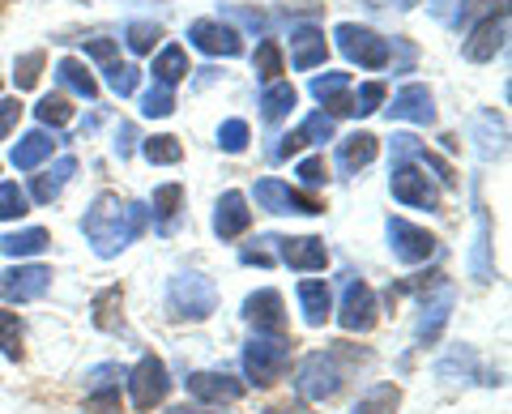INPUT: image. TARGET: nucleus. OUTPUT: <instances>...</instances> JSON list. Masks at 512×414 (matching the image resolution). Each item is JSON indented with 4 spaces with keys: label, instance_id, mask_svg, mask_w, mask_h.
<instances>
[{
    "label": "nucleus",
    "instance_id": "f257e3e1",
    "mask_svg": "<svg viewBox=\"0 0 512 414\" xmlns=\"http://www.w3.org/2000/svg\"><path fill=\"white\" fill-rule=\"evenodd\" d=\"M150 227V210L137 201H120L116 193H99L94 197V205L86 210L82 218V231L86 240L94 244V252H99L103 261H111L116 252H124L128 244L137 240V235H146Z\"/></svg>",
    "mask_w": 512,
    "mask_h": 414
},
{
    "label": "nucleus",
    "instance_id": "f03ea898",
    "mask_svg": "<svg viewBox=\"0 0 512 414\" xmlns=\"http://www.w3.org/2000/svg\"><path fill=\"white\" fill-rule=\"evenodd\" d=\"M291 346L295 342L274 338V333H256V338L244 346V376H248V385H256V389L278 385V380L286 376V368H291Z\"/></svg>",
    "mask_w": 512,
    "mask_h": 414
},
{
    "label": "nucleus",
    "instance_id": "7ed1b4c3",
    "mask_svg": "<svg viewBox=\"0 0 512 414\" xmlns=\"http://www.w3.org/2000/svg\"><path fill=\"white\" fill-rule=\"evenodd\" d=\"M167 312L175 321H205L218 312V291L205 274H175L167 286Z\"/></svg>",
    "mask_w": 512,
    "mask_h": 414
},
{
    "label": "nucleus",
    "instance_id": "20e7f679",
    "mask_svg": "<svg viewBox=\"0 0 512 414\" xmlns=\"http://www.w3.org/2000/svg\"><path fill=\"white\" fill-rule=\"evenodd\" d=\"M346 385V372H342V363L325 355V350H316V355H308L299 363V372H295V393H299V402H333V397L342 393Z\"/></svg>",
    "mask_w": 512,
    "mask_h": 414
},
{
    "label": "nucleus",
    "instance_id": "39448f33",
    "mask_svg": "<svg viewBox=\"0 0 512 414\" xmlns=\"http://www.w3.org/2000/svg\"><path fill=\"white\" fill-rule=\"evenodd\" d=\"M333 39H338L342 47V56L350 60V65H359V69H384L389 65V39H380L376 30H367V26H355V22H342L338 30H333Z\"/></svg>",
    "mask_w": 512,
    "mask_h": 414
},
{
    "label": "nucleus",
    "instance_id": "423d86ee",
    "mask_svg": "<svg viewBox=\"0 0 512 414\" xmlns=\"http://www.w3.org/2000/svg\"><path fill=\"white\" fill-rule=\"evenodd\" d=\"M252 197H256V205H261L265 214H325V201L320 197L282 184V180H261Z\"/></svg>",
    "mask_w": 512,
    "mask_h": 414
},
{
    "label": "nucleus",
    "instance_id": "0eeeda50",
    "mask_svg": "<svg viewBox=\"0 0 512 414\" xmlns=\"http://www.w3.org/2000/svg\"><path fill=\"white\" fill-rule=\"evenodd\" d=\"M171 380H167V363L158 355H141L137 368L128 372V397H133L137 410H154L167 397Z\"/></svg>",
    "mask_w": 512,
    "mask_h": 414
},
{
    "label": "nucleus",
    "instance_id": "6e6552de",
    "mask_svg": "<svg viewBox=\"0 0 512 414\" xmlns=\"http://www.w3.org/2000/svg\"><path fill=\"white\" fill-rule=\"evenodd\" d=\"M188 43L205 56H239L244 52V35L235 26H227L222 18H197L188 26Z\"/></svg>",
    "mask_w": 512,
    "mask_h": 414
},
{
    "label": "nucleus",
    "instance_id": "1a4fd4ad",
    "mask_svg": "<svg viewBox=\"0 0 512 414\" xmlns=\"http://www.w3.org/2000/svg\"><path fill=\"white\" fill-rule=\"evenodd\" d=\"M384 231H389V248L402 265H419L436 252V235H431L427 227H414V222H406V218H389Z\"/></svg>",
    "mask_w": 512,
    "mask_h": 414
},
{
    "label": "nucleus",
    "instance_id": "9d476101",
    "mask_svg": "<svg viewBox=\"0 0 512 414\" xmlns=\"http://www.w3.org/2000/svg\"><path fill=\"white\" fill-rule=\"evenodd\" d=\"M47 286H52V269L47 265H13L0 274V299H9V304H30V299H39Z\"/></svg>",
    "mask_w": 512,
    "mask_h": 414
},
{
    "label": "nucleus",
    "instance_id": "9b49d317",
    "mask_svg": "<svg viewBox=\"0 0 512 414\" xmlns=\"http://www.w3.org/2000/svg\"><path fill=\"white\" fill-rule=\"evenodd\" d=\"M389 188H393V197L402 205H414V210H440V188L431 184L419 167H410V163H402L393 171Z\"/></svg>",
    "mask_w": 512,
    "mask_h": 414
},
{
    "label": "nucleus",
    "instance_id": "f8f14e48",
    "mask_svg": "<svg viewBox=\"0 0 512 414\" xmlns=\"http://www.w3.org/2000/svg\"><path fill=\"white\" fill-rule=\"evenodd\" d=\"M244 321L256 333H274V338H282V333H286V304H282V295L274 291V286H265V291H252L244 299Z\"/></svg>",
    "mask_w": 512,
    "mask_h": 414
},
{
    "label": "nucleus",
    "instance_id": "ddd939ff",
    "mask_svg": "<svg viewBox=\"0 0 512 414\" xmlns=\"http://www.w3.org/2000/svg\"><path fill=\"white\" fill-rule=\"evenodd\" d=\"M376 291L367 282H350L346 295H342V308H338V325L346 333H367L376 325Z\"/></svg>",
    "mask_w": 512,
    "mask_h": 414
},
{
    "label": "nucleus",
    "instance_id": "4468645a",
    "mask_svg": "<svg viewBox=\"0 0 512 414\" xmlns=\"http://www.w3.org/2000/svg\"><path fill=\"white\" fill-rule=\"evenodd\" d=\"M184 385H188V393L197 397V402H205V406H231V402H239V397H244V380H235V376H227V372H192Z\"/></svg>",
    "mask_w": 512,
    "mask_h": 414
},
{
    "label": "nucleus",
    "instance_id": "2eb2a0df",
    "mask_svg": "<svg viewBox=\"0 0 512 414\" xmlns=\"http://www.w3.org/2000/svg\"><path fill=\"white\" fill-rule=\"evenodd\" d=\"M504 39H508V13L478 22L470 30V39L461 43V56L474 60V65H483V60H495V52H504Z\"/></svg>",
    "mask_w": 512,
    "mask_h": 414
},
{
    "label": "nucleus",
    "instance_id": "dca6fc26",
    "mask_svg": "<svg viewBox=\"0 0 512 414\" xmlns=\"http://www.w3.org/2000/svg\"><path fill=\"white\" fill-rule=\"evenodd\" d=\"M252 227V210H248V197L244 193H222L214 205V235L218 240H239Z\"/></svg>",
    "mask_w": 512,
    "mask_h": 414
},
{
    "label": "nucleus",
    "instance_id": "f3484780",
    "mask_svg": "<svg viewBox=\"0 0 512 414\" xmlns=\"http://www.w3.org/2000/svg\"><path fill=\"white\" fill-rule=\"evenodd\" d=\"M282 244V261L291 269H303V274H316V269L329 265V248L316 235H295V240H278Z\"/></svg>",
    "mask_w": 512,
    "mask_h": 414
},
{
    "label": "nucleus",
    "instance_id": "a211bd4d",
    "mask_svg": "<svg viewBox=\"0 0 512 414\" xmlns=\"http://www.w3.org/2000/svg\"><path fill=\"white\" fill-rule=\"evenodd\" d=\"M389 120H410V124H431L436 120V103H431L427 86H402L393 94Z\"/></svg>",
    "mask_w": 512,
    "mask_h": 414
},
{
    "label": "nucleus",
    "instance_id": "6ab92c4d",
    "mask_svg": "<svg viewBox=\"0 0 512 414\" xmlns=\"http://www.w3.org/2000/svg\"><path fill=\"white\" fill-rule=\"evenodd\" d=\"M299 312H303V321H308L312 329H320L333 316V291H329V282H320V278H308V282H299Z\"/></svg>",
    "mask_w": 512,
    "mask_h": 414
},
{
    "label": "nucleus",
    "instance_id": "aec40b11",
    "mask_svg": "<svg viewBox=\"0 0 512 414\" xmlns=\"http://www.w3.org/2000/svg\"><path fill=\"white\" fill-rule=\"evenodd\" d=\"M329 137H333V116H329V111H316V116L303 120L295 133L282 137L278 158H291V154H299L303 146H316V141H329Z\"/></svg>",
    "mask_w": 512,
    "mask_h": 414
},
{
    "label": "nucleus",
    "instance_id": "412c9836",
    "mask_svg": "<svg viewBox=\"0 0 512 414\" xmlns=\"http://www.w3.org/2000/svg\"><path fill=\"white\" fill-rule=\"evenodd\" d=\"M393 158L397 163H406V158H414V163H423V167H431L440 175V184H453L457 175H453V167L444 163V158H436L427 146H419V137H410V133H393Z\"/></svg>",
    "mask_w": 512,
    "mask_h": 414
},
{
    "label": "nucleus",
    "instance_id": "4be33fe9",
    "mask_svg": "<svg viewBox=\"0 0 512 414\" xmlns=\"http://www.w3.org/2000/svg\"><path fill=\"white\" fill-rule=\"evenodd\" d=\"M295 56H291V65L295 69H316V65H325V56H329V43H325V30H316V26H299L295 35Z\"/></svg>",
    "mask_w": 512,
    "mask_h": 414
},
{
    "label": "nucleus",
    "instance_id": "5701e85b",
    "mask_svg": "<svg viewBox=\"0 0 512 414\" xmlns=\"http://www.w3.org/2000/svg\"><path fill=\"white\" fill-rule=\"evenodd\" d=\"M73 171H77L73 158H56V167H47L43 175H35V180H30V193H35V201L52 205V201L64 193V184H69Z\"/></svg>",
    "mask_w": 512,
    "mask_h": 414
},
{
    "label": "nucleus",
    "instance_id": "b1692460",
    "mask_svg": "<svg viewBox=\"0 0 512 414\" xmlns=\"http://www.w3.org/2000/svg\"><path fill=\"white\" fill-rule=\"evenodd\" d=\"M376 154H380V141L372 133H350L342 141V150H338V163H342L346 175H355V171H363L367 163H372Z\"/></svg>",
    "mask_w": 512,
    "mask_h": 414
},
{
    "label": "nucleus",
    "instance_id": "393cba45",
    "mask_svg": "<svg viewBox=\"0 0 512 414\" xmlns=\"http://www.w3.org/2000/svg\"><path fill=\"white\" fill-rule=\"evenodd\" d=\"M448 308H453V291H440V299H423V316H419V342L431 346L440 338V329L448 325Z\"/></svg>",
    "mask_w": 512,
    "mask_h": 414
},
{
    "label": "nucleus",
    "instance_id": "a878e982",
    "mask_svg": "<svg viewBox=\"0 0 512 414\" xmlns=\"http://www.w3.org/2000/svg\"><path fill=\"white\" fill-rule=\"evenodd\" d=\"M150 73H154V86H167L171 90L175 82H184V77L192 73L188 69V52H184V47H175V43L163 47V52L154 56V69Z\"/></svg>",
    "mask_w": 512,
    "mask_h": 414
},
{
    "label": "nucleus",
    "instance_id": "bb28decb",
    "mask_svg": "<svg viewBox=\"0 0 512 414\" xmlns=\"http://www.w3.org/2000/svg\"><path fill=\"white\" fill-rule=\"evenodd\" d=\"M402 406V389L393 385V380H384V385H372L367 393H359V402L350 406V414H393Z\"/></svg>",
    "mask_w": 512,
    "mask_h": 414
},
{
    "label": "nucleus",
    "instance_id": "cd10ccee",
    "mask_svg": "<svg viewBox=\"0 0 512 414\" xmlns=\"http://www.w3.org/2000/svg\"><path fill=\"white\" fill-rule=\"evenodd\" d=\"M56 77H60V86L64 90H73L77 99H94L99 94V82H94V73L82 65V60H73V56H64L60 65H56Z\"/></svg>",
    "mask_w": 512,
    "mask_h": 414
},
{
    "label": "nucleus",
    "instance_id": "c85d7f7f",
    "mask_svg": "<svg viewBox=\"0 0 512 414\" xmlns=\"http://www.w3.org/2000/svg\"><path fill=\"white\" fill-rule=\"evenodd\" d=\"M474 137H478V154H483V158H500L508 129H504V120L495 116V111H483V116L474 120Z\"/></svg>",
    "mask_w": 512,
    "mask_h": 414
},
{
    "label": "nucleus",
    "instance_id": "c756f323",
    "mask_svg": "<svg viewBox=\"0 0 512 414\" xmlns=\"http://www.w3.org/2000/svg\"><path fill=\"white\" fill-rule=\"evenodd\" d=\"M47 244H52V235H47L43 227H30V231L5 235V240H0V252H5V257H13V261H22V257H39Z\"/></svg>",
    "mask_w": 512,
    "mask_h": 414
},
{
    "label": "nucleus",
    "instance_id": "7c9ffc66",
    "mask_svg": "<svg viewBox=\"0 0 512 414\" xmlns=\"http://www.w3.org/2000/svg\"><path fill=\"white\" fill-rule=\"evenodd\" d=\"M52 146H56V141H52V137H47L43 129H35V133H26V137L18 141V146H13V167H18V171H35V167L43 163V158H47V154H52Z\"/></svg>",
    "mask_w": 512,
    "mask_h": 414
},
{
    "label": "nucleus",
    "instance_id": "2f4dec72",
    "mask_svg": "<svg viewBox=\"0 0 512 414\" xmlns=\"http://www.w3.org/2000/svg\"><path fill=\"white\" fill-rule=\"evenodd\" d=\"M120 304H124V286H107V291L94 295V329H103V333L124 329V316H116Z\"/></svg>",
    "mask_w": 512,
    "mask_h": 414
},
{
    "label": "nucleus",
    "instance_id": "473e14b6",
    "mask_svg": "<svg viewBox=\"0 0 512 414\" xmlns=\"http://www.w3.org/2000/svg\"><path fill=\"white\" fill-rule=\"evenodd\" d=\"M0 350H5V359L22 363L26 355V325L18 312H0Z\"/></svg>",
    "mask_w": 512,
    "mask_h": 414
},
{
    "label": "nucleus",
    "instance_id": "72a5a7b5",
    "mask_svg": "<svg viewBox=\"0 0 512 414\" xmlns=\"http://www.w3.org/2000/svg\"><path fill=\"white\" fill-rule=\"evenodd\" d=\"M470 274H474V282H491V222H487V214H478V235H474V252H470Z\"/></svg>",
    "mask_w": 512,
    "mask_h": 414
},
{
    "label": "nucleus",
    "instance_id": "f704fd0d",
    "mask_svg": "<svg viewBox=\"0 0 512 414\" xmlns=\"http://www.w3.org/2000/svg\"><path fill=\"white\" fill-rule=\"evenodd\" d=\"M299 103V94L291 82H269L265 94H261V107H265V120H282V116H291Z\"/></svg>",
    "mask_w": 512,
    "mask_h": 414
},
{
    "label": "nucleus",
    "instance_id": "c9c22d12",
    "mask_svg": "<svg viewBox=\"0 0 512 414\" xmlns=\"http://www.w3.org/2000/svg\"><path fill=\"white\" fill-rule=\"evenodd\" d=\"M180 205H184V188H180V184L154 188V218H158V227L171 231L175 218H180Z\"/></svg>",
    "mask_w": 512,
    "mask_h": 414
},
{
    "label": "nucleus",
    "instance_id": "e433bc0d",
    "mask_svg": "<svg viewBox=\"0 0 512 414\" xmlns=\"http://www.w3.org/2000/svg\"><path fill=\"white\" fill-rule=\"evenodd\" d=\"M141 154H146L154 167H175V163L184 158V146H180V137L158 133V137H146V146H141Z\"/></svg>",
    "mask_w": 512,
    "mask_h": 414
},
{
    "label": "nucleus",
    "instance_id": "4c0bfd02",
    "mask_svg": "<svg viewBox=\"0 0 512 414\" xmlns=\"http://www.w3.org/2000/svg\"><path fill=\"white\" fill-rule=\"evenodd\" d=\"M252 65H256V73H261V82L269 86V82H282V47H278V39H265L261 47H256V56H252Z\"/></svg>",
    "mask_w": 512,
    "mask_h": 414
},
{
    "label": "nucleus",
    "instance_id": "58836bf2",
    "mask_svg": "<svg viewBox=\"0 0 512 414\" xmlns=\"http://www.w3.org/2000/svg\"><path fill=\"white\" fill-rule=\"evenodd\" d=\"M35 116H39L43 124H56V129H60V124L73 120V103L64 99V94H43L39 107H35Z\"/></svg>",
    "mask_w": 512,
    "mask_h": 414
},
{
    "label": "nucleus",
    "instance_id": "ea45409f",
    "mask_svg": "<svg viewBox=\"0 0 512 414\" xmlns=\"http://www.w3.org/2000/svg\"><path fill=\"white\" fill-rule=\"evenodd\" d=\"M137 82H141V69H133V65H120V60H111L107 65V86L120 94V99H128V94L137 90Z\"/></svg>",
    "mask_w": 512,
    "mask_h": 414
},
{
    "label": "nucleus",
    "instance_id": "a19ab883",
    "mask_svg": "<svg viewBox=\"0 0 512 414\" xmlns=\"http://www.w3.org/2000/svg\"><path fill=\"white\" fill-rule=\"evenodd\" d=\"M346 90H350V73H325V77H312V94H316L320 103L342 99Z\"/></svg>",
    "mask_w": 512,
    "mask_h": 414
},
{
    "label": "nucleus",
    "instance_id": "79ce46f5",
    "mask_svg": "<svg viewBox=\"0 0 512 414\" xmlns=\"http://www.w3.org/2000/svg\"><path fill=\"white\" fill-rule=\"evenodd\" d=\"M141 111H146L150 120H163V116H171V111H175V94L167 86H154V90L141 94Z\"/></svg>",
    "mask_w": 512,
    "mask_h": 414
},
{
    "label": "nucleus",
    "instance_id": "37998d69",
    "mask_svg": "<svg viewBox=\"0 0 512 414\" xmlns=\"http://www.w3.org/2000/svg\"><path fill=\"white\" fill-rule=\"evenodd\" d=\"M158 39H163V26H154V22H133V26H128V47L141 52V56L154 52Z\"/></svg>",
    "mask_w": 512,
    "mask_h": 414
},
{
    "label": "nucleus",
    "instance_id": "c03bdc74",
    "mask_svg": "<svg viewBox=\"0 0 512 414\" xmlns=\"http://www.w3.org/2000/svg\"><path fill=\"white\" fill-rule=\"evenodd\" d=\"M30 210V201L18 184H0V222H13V218H22Z\"/></svg>",
    "mask_w": 512,
    "mask_h": 414
},
{
    "label": "nucleus",
    "instance_id": "a18cd8bd",
    "mask_svg": "<svg viewBox=\"0 0 512 414\" xmlns=\"http://www.w3.org/2000/svg\"><path fill=\"white\" fill-rule=\"evenodd\" d=\"M43 65H47V56H43V52H26V56L18 60V69H13V77H18V90H35Z\"/></svg>",
    "mask_w": 512,
    "mask_h": 414
},
{
    "label": "nucleus",
    "instance_id": "49530a36",
    "mask_svg": "<svg viewBox=\"0 0 512 414\" xmlns=\"http://www.w3.org/2000/svg\"><path fill=\"white\" fill-rule=\"evenodd\" d=\"M218 146L227 150V154H244L248 150V124L244 120H227L218 129Z\"/></svg>",
    "mask_w": 512,
    "mask_h": 414
},
{
    "label": "nucleus",
    "instance_id": "de8ad7c7",
    "mask_svg": "<svg viewBox=\"0 0 512 414\" xmlns=\"http://www.w3.org/2000/svg\"><path fill=\"white\" fill-rule=\"evenodd\" d=\"M86 414H120V385L90 389V397H86Z\"/></svg>",
    "mask_w": 512,
    "mask_h": 414
},
{
    "label": "nucleus",
    "instance_id": "09e8293b",
    "mask_svg": "<svg viewBox=\"0 0 512 414\" xmlns=\"http://www.w3.org/2000/svg\"><path fill=\"white\" fill-rule=\"evenodd\" d=\"M380 103H384V86L367 82V86H359L355 103H350V116H372V111H380Z\"/></svg>",
    "mask_w": 512,
    "mask_h": 414
},
{
    "label": "nucleus",
    "instance_id": "8fccbe9b",
    "mask_svg": "<svg viewBox=\"0 0 512 414\" xmlns=\"http://www.w3.org/2000/svg\"><path fill=\"white\" fill-rule=\"evenodd\" d=\"M299 180L316 188V184H329V167H325V158H303L299 163Z\"/></svg>",
    "mask_w": 512,
    "mask_h": 414
},
{
    "label": "nucleus",
    "instance_id": "3c124183",
    "mask_svg": "<svg viewBox=\"0 0 512 414\" xmlns=\"http://www.w3.org/2000/svg\"><path fill=\"white\" fill-rule=\"evenodd\" d=\"M22 120V99H0V141H5Z\"/></svg>",
    "mask_w": 512,
    "mask_h": 414
},
{
    "label": "nucleus",
    "instance_id": "603ef678",
    "mask_svg": "<svg viewBox=\"0 0 512 414\" xmlns=\"http://www.w3.org/2000/svg\"><path fill=\"white\" fill-rule=\"evenodd\" d=\"M124 372L116 368V363H103V368H94V372H86V389H107V385H116Z\"/></svg>",
    "mask_w": 512,
    "mask_h": 414
},
{
    "label": "nucleus",
    "instance_id": "864d4df0",
    "mask_svg": "<svg viewBox=\"0 0 512 414\" xmlns=\"http://www.w3.org/2000/svg\"><path fill=\"white\" fill-rule=\"evenodd\" d=\"M86 52H90L94 60H103V65H111V60H116V43H111V39H90Z\"/></svg>",
    "mask_w": 512,
    "mask_h": 414
},
{
    "label": "nucleus",
    "instance_id": "5fc2aeb1",
    "mask_svg": "<svg viewBox=\"0 0 512 414\" xmlns=\"http://www.w3.org/2000/svg\"><path fill=\"white\" fill-rule=\"evenodd\" d=\"M231 18H239L244 26H252V30H265V13H256V9H227Z\"/></svg>",
    "mask_w": 512,
    "mask_h": 414
},
{
    "label": "nucleus",
    "instance_id": "6e6d98bb",
    "mask_svg": "<svg viewBox=\"0 0 512 414\" xmlns=\"http://www.w3.org/2000/svg\"><path fill=\"white\" fill-rule=\"evenodd\" d=\"M453 5H461V0H431V13H436V18H448Z\"/></svg>",
    "mask_w": 512,
    "mask_h": 414
},
{
    "label": "nucleus",
    "instance_id": "4d7b16f0",
    "mask_svg": "<svg viewBox=\"0 0 512 414\" xmlns=\"http://www.w3.org/2000/svg\"><path fill=\"white\" fill-rule=\"evenodd\" d=\"M167 414H210V410H197V406H171Z\"/></svg>",
    "mask_w": 512,
    "mask_h": 414
},
{
    "label": "nucleus",
    "instance_id": "13d9d810",
    "mask_svg": "<svg viewBox=\"0 0 512 414\" xmlns=\"http://www.w3.org/2000/svg\"><path fill=\"white\" fill-rule=\"evenodd\" d=\"M269 414H299L295 406H278V410H269Z\"/></svg>",
    "mask_w": 512,
    "mask_h": 414
},
{
    "label": "nucleus",
    "instance_id": "bf43d9fd",
    "mask_svg": "<svg viewBox=\"0 0 512 414\" xmlns=\"http://www.w3.org/2000/svg\"><path fill=\"white\" fill-rule=\"evenodd\" d=\"M397 5H414V0H397Z\"/></svg>",
    "mask_w": 512,
    "mask_h": 414
}]
</instances>
